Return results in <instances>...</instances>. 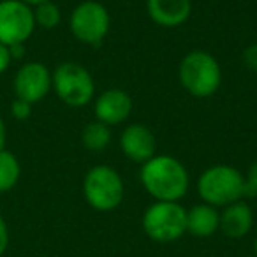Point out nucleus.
Returning a JSON list of instances; mask_svg holds the SVG:
<instances>
[{"mask_svg":"<svg viewBox=\"0 0 257 257\" xmlns=\"http://www.w3.org/2000/svg\"><path fill=\"white\" fill-rule=\"evenodd\" d=\"M140 182L155 201L180 203L189 192L190 175L178 159L157 154L150 161L141 164Z\"/></svg>","mask_w":257,"mask_h":257,"instance_id":"f257e3e1","label":"nucleus"},{"mask_svg":"<svg viewBox=\"0 0 257 257\" xmlns=\"http://www.w3.org/2000/svg\"><path fill=\"white\" fill-rule=\"evenodd\" d=\"M197 196L206 204L224 208L246 196L245 175L229 164H215L199 175L196 183Z\"/></svg>","mask_w":257,"mask_h":257,"instance_id":"f03ea898","label":"nucleus"},{"mask_svg":"<svg viewBox=\"0 0 257 257\" xmlns=\"http://www.w3.org/2000/svg\"><path fill=\"white\" fill-rule=\"evenodd\" d=\"M178 79L189 95L196 99H208L220 88L222 67L210 51L194 50L180 62Z\"/></svg>","mask_w":257,"mask_h":257,"instance_id":"7ed1b4c3","label":"nucleus"},{"mask_svg":"<svg viewBox=\"0 0 257 257\" xmlns=\"http://www.w3.org/2000/svg\"><path fill=\"white\" fill-rule=\"evenodd\" d=\"M125 185L121 175L107 164H97L83 178V197L95 211H113L121 204Z\"/></svg>","mask_w":257,"mask_h":257,"instance_id":"20e7f679","label":"nucleus"},{"mask_svg":"<svg viewBox=\"0 0 257 257\" xmlns=\"http://www.w3.org/2000/svg\"><path fill=\"white\" fill-rule=\"evenodd\" d=\"M51 90L71 107H83L95 99V81L90 71L76 62H64L51 72Z\"/></svg>","mask_w":257,"mask_h":257,"instance_id":"39448f33","label":"nucleus"},{"mask_svg":"<svg viewBox=\"0 0 257 257\" xmlns=\"http://www.w3.org/2000/svg\"><path fill=\"white\" fill-rule=\"evenodd\" d=\"M141 225L154 241H176L187 232V210L175 201H155L145 210Z\"/></svg>","mask_w":257,"mask_h":257,"instance_id":"423d86ee","label":"nucleus"},{"mask_svg":"<svg viewBox=\"0 0 257 257\" xmlns=\"http://www.w3.org/2000/svg\"><path fill=\"white\" fill-rule=\"evenodd\" d=\"M111 29V16L97 0H83L71 11L69 30L76 41L86 46H99Z\"/></svg>","mask_w":257,"mask_h":257,"instance_id":"0eeeda50","label":"nucleus"},{"mask_svg":"<svg viewBox=\"0 0 257 257\" xmlns=\"http://www.w3.org/2000/svg\"><path fill=\"white\" fill-rule=\"evenodd\" d=\"M34 9L22 0H0V43L25 44L36 30Z\"/></svg>","mask_w":257,"mask_h":257,"instance_id":"6e6552de","label":"nucleus"},{"mask_svg":"<svg viewBox=\"0 0 257 257\" xmlns=\"http://www.w3.org/2000/svg\"><path fill=\"white\" fill-rule=\"evenodd\" d=\"M13 90L16 99L27 100L34 106L51 92V71L41 62H27L16 71Z\"/></svg>","mask_w":257,"mask_h":257,"instance_id":"1a4fd4ad","label":"nucleus"},{"mask_svg":"<svg viewBox=\"0 0 257 257\" xmlns=\"http://www.w3.org/2000/svg\"><path fill=\"white\" fill-rule=\"evenodd\" d=\"M120 150L128 161L145 164L157 155L155 134L145 123H128L120 134Z\"/></svg>","mask_w":257,"mask_h":257,"instance_id":"9d476101","label":"nucleus"},{"mask_svg":"<svg viewBox=\"0 0 257 257\" xmlns=\"http://www.w3.org/2000/svg\"><path fill=\"white\" fill-rule=\"evenodd\" d=\"M133 97L121 88H107L93 99L95 120L111 125H120L133 113Z\"/></svg>","mask_w":257,"mask_h":257,"instance_id":"9b49d317","label":"nucleus"},{"mask_svg":"<svg viewBox=\"0 0 257 257\" xmlns=\"http://www.w3.org/2000/svg\"><path fill=\"white\" fill-rule=\"evenodd\" d=\"M147 13L155 25L176 29L189 22L192 15V0H147Z\"/></svg>","mask_w":257,"mask_h":257,"instance_id":"f8f14e48","label":"nucleus"},{"mask_svg":"<svg viewBox=\"0 0 257 257\" xmlns=\"http://www.w3.org/2000/svg\"><path fill=\"white\" fill-rule=\"evenodd\" d=\"M252 227H253L252 208L243 199L222 208L218 231H222L224 236L232 239H239L248 234L252 231Z\"/></svg>","mask_w":257,"mask_h":257,"instance_id":"ddd939ff","label":"nucleus"},{"mask_svg":"<svg viewBox=\"0 0 257 257\" xmlns=\"http://www.w3.org/2000/svg\"><path fill=\"white\" fill-rule=\"evenodd\" d=\"M220 211L206 203L194 204L187 210V232L196 238H210L218 231Z\"/></svg>","mask_w":257,"mask_h":257,"instance_id":"4468645a","label":"nucleus"},{"mask_svg":"<svg viewBox=\"0 0 257 257\" xmlns=\"http://www.w3.org/2000/svg\"><path fill=\"white\" fill-rule=\"evenodd\" d=\"M111 140H113L111 127H107V125L102 123V121L93 120V121H88V123L83 127L81 143L88 152L106 150V148L111 145Z\"/></svg>","mask_w":257,"mask_h":257,"instance_id":"2eb2a0df","label":"nucleus"},{"mask_svg":"<svg viewBox=\"0 0 257 257\" xmlns=\"http://www.w3.org/2000/svg\"><path fill=\"white\" fill-rule=\"evenodd\" d=\"M22 176V164L18 157L8 148L0 150V194L13 190Z\"/></svg>","mask_w":257,"mask_h":257,"instance_id":"dca6fc26","label":"nucleus"},{"mask_svg":"<svg viewBox=\"0 0 257 257\" xmlns=\"http://www.w3.org/2000/svg\"><path fill=\"white\" fill-rule=\"evenodd\" d=\"M34 9V20L36 27H41L44 30H53L60 25L62 22V11L53 0H48L43 4L36 6Z\"/></svg>","mask_w":257,"mask_h":257,"instance_id":"f3484780","label":"nucleus"},{"mask_svg":"<svg viewBox=\"0 0 257 257\" xmlns=\"http://www.w3.org/2000/svg\"><path fill=\"white\" fill-rule=\"evenodd\" d=\"M11 114H13V118H16V120H20V121L29 120L30 114H32V104L22 99H15L11 104Z\"/></svg>","mask_w":257,"mask_h":257,"instance_id":"a211bd4d","label":"nucleus"},{"mask_svg":"<svg viewBox=\"0 0 257 257\" xmlns=\"http://www.w3.org/2000/svg\"><path fill=\"white\" fill-rule=\"evenodd\" d=\"M241 62L250 72L257 74V43L248 44L241 53Z\"/></svg>","mask_w":257,"mask_h":257,"instance_id":"6ab92c4d","label":"nucleus"},{"mask_svg":"<svg viewBox=\"0 0 257 257\" xmlns=\"http://www.w3.org/2000/svg\"><path fill=\"white\" fill-rule=\"evenodd\" d=\"M246 196H257V159L250 164L248 171L245 175Z\"/></svg>","mask_w":257,"mask_h":257,"instance_id":"aec40b11","label":"nucleus"},{"mask_svg":"<svg viewBox=\"0 0 257 257\" xmlns=\"http://www.w3.org/2000/svg\"><path fill=\"white\" fill-rule=\"evenodd\" d=\"M8 246H9V227H8L6 218L0 213V257L6 253Z\"/></svg>","mask_w":257,"mask_h":257,"instance_id":"412c9836","label":"nucleus"},{"mask_svg":"<svg viewBox=\"0 0 257 257\" xmlns=\"http://www.w3.org/2000/svg\"><path fill=\"white\" fill-rule=\"evenodd\" d=\"M11 53H9V48L6 46V44L0 43V76L4 74V72H8V69L11 67Z\"/></svg>","mask_w":257,"mask_h":257,"instance_id":"4be33fe9","label":"nucleus"},{"mask_svg":"<svg viewBox=\"0 0 257 257\" xmlns=\"http://www.w3.org/2000/svg\"><path fill=\"white\" fill-rule=\"evenodd\" d=\"M9 48V53H11V58L13 60H20V58L25 57V44H13V46H8Z\"/></svg>","mask_w":257,"mask_h":257,"instance_id":"5701e85b","label":"nucleus"},{"mask_svg":"<svg viewBox=\"0 0 257 257\" xmlns=\"http://www.w3.org/2000/svg\"><path fill=\"white\" fill-rule=\"evenodd\" d=\"M6 140H8V128H6V123L0 116V150L6 148Z\"/></svg>","mask_w":257,"mask_h":257,"instance_id":"b1692460","label":"nucleus"},{"mask_svg":"<svg viewBox=\"0 0 257 257\" xmlns=\"http://www.w3.org/2000/svg\"><path fill=\"white\" fill-rule=\"evenodd\" d=\"M22 2H25V4L30 6V8H36V6L43 4V2H48V0H22Z\"/></svg>","mask_w":257,"mask_h":257,"instance_id":"393cba45","label":"nucleus"},{"mask_svg":"<svg viewBox=\"0 0 257 257\" xmlns=\"http://www.w3.org/2000/svg\"><path fill=\"white\" fill-rule=\"evenodd\" d=\"M253 255L257 257V236H255V239H253Z\"/></svg>","mask_w":257,"mask_h":257,"instance_id":"a878e982","label":"nucleus"},{"mask_svg":"<svg viewBox=\"0 0 257 257\" xmlns=\"http://www.w3.org/2000/svg\"><path fill=\"white\" fill-rule=\"evenodd\" d=\"M37 257H48V255H37Z\"/></svg>","mask_w":257,"mask_h":257,"instance_id":"bb28decb","label":"nucleus"},{"mask_svg":"<svg viewBox=\"0 0 257 257\" xmlns=\"http://www.w3.org/2000/svg\"><path fill=\"white\" fill-rule=\"evenodd\" d=\"M245 257H255V255H245Z\"/></svg>","mask_w":257,"mask_h":257,"instance_id":"cd10ccee","label":"nucleus"}]
</instances>
